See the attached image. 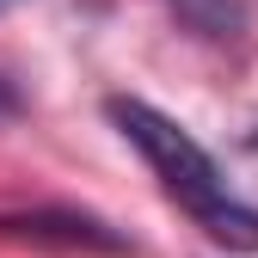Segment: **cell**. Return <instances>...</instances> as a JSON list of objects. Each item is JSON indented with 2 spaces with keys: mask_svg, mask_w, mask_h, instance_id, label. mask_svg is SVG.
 <instances>
[{
  "mask_svg": "<svg viewBox=\"0 0 258 258\" xmlns=\"http://www.w3.org/2000/svg\"><path fill=\"white\" fill-rule=\"evenodd\" d=\"M0 240H31V246H61V252H105V258H136V240L111 228L92 209L68 203H37V209H7L0 215Z\"/></svg>",
  "mask_w": 258,
  "mask_h": 258,
  "instance_id": "2",
  "label": "cell"
},
{
  "mask_svg": "<svg viewBox=\"0 0 258 258\" xmlns=\"http://www.w3.org/2000/svg\"><path fill=\"white\" fill-rule=\"evenodd\" d=\"M246 148H252V154H258V129H252V136H246Z\"/></svg>",
  "mask_w": 258,
  "mask_h": 258,
  "instance_id": "5",
  "label": "cell"
},
{
  "mask_svg": "<svg viewBox=\"0 0 258 258\" xmlns=\"http://www.w3.org/2000/svg\"><path fill=\"white\" fill-rule=\"evenodd\" d=\"M105 117H111L117 136L148 160V172L160 178V190H166V197L197 221L215 246H228V252H258V209L240 203L234 190H228L215 154L190 136L178 117H166V111L148 105V99H123V92L105 99Z\"/></svg>",
  "mask_w": 258,
  "mask_h": 258,
  "instance_id": "1",
  "label": "cell"
},
{
  "mask_svg": "<svg viewBox=\"0 0 258 258\" xmlns=\"http://www.w3.org/2000/svg\"><path fill=\"white\" fill-rule=\"evenodd\" d=\"M0 7H13V0H0Z\"/></svg>",
  "mask_w": 258,
  "mask_h": 258,
  "instance_id": "6",
  "label": "cell"
},
{
  "mask_svg": "<svg viewBox=\"0 0 258 258\" xmlns=\"http://www.w3.org/2000/svg\"><path fill=\"white\" fill-rule=\"evenodd\" d=\"M13 117H19V92L0 80V123H13Z\"/></svg>",
  "mask_w": 258,
  "mask_h": 258,
  "instance_id": "4",
  "label": "cell"
},
{
  "mask_svg": "<svg viewBox=\"0 0 258 258\" xmlns=\"http://www.w3.org/2000/svg\"><path fill=\"white\" fill-rule=\"evenodd\" d=\"M166 13L203 43H240L252 31V0H166Z\"/></svg>",
  "mask_w": 258,
  "mask_h": 258,
  "instance_id": "3",
  "label": "cell"
}]
</instances>
